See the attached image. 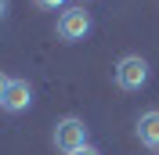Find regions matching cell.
I'll use <instances>...</instances> for the list:
<instances>
[{
  "instance_id": "obj_1",
  "label": "cell",
  "mask_w": 159,
  "mask_h": 155,
  "mask_svg": "<svg viewBox=\"0 0 159 155\" xmlns=\"http://www.w3.org/2000/svg\"><path fill=\"white\" fill-rule=\"evenodd\" d=\"M116 83L119 90H141L148 83V61L141 54H127V58L116 61Z\"/></svg>"
},
{
  "instance_id": "obj_2",
  "label": "cell",
  "mask_w": 159,
  "mask_h": 155,
  "mask_svg": "<svg viewBox=\"0 0 159 155\" xmlns=\"http://www.w3.org/2000/svg\"><path fill=\"white\" fill-rule=\"evenodd\" d=\"M54 148L65 155L80 152V148H87V126H83V119L76 116H65L58 126H54Z\"/></svg>"
},
{
  "instance_id": "obj_3",
  "label": "cell",
  "mask_w": 159,
  "mask_h": 155,
  "mask_svg": "<svg viewBox=\"0 0 159 155\" xmlns=\"http://www.w3.org/2000/svg\"><path fill=\"white\" fill-rule=\"evenodd\" d=\"M90 33V15L83 7H65L58 18V36L65 40V43H76V40H83Z\"/></svg>"
},
{
  "instance_id": "obj_4",
  "label": "cell",
  "mask_w": 159,
  "mask_h": 155,
  "mask_svg": "<svg viewBox=\"0 0 159 155\" xmlns=\"http://www.w3.org/2000/svg\"><path fill=\"white\" fill-rule=\"evenodd\" d=\"M33 105V90L25 79H11L7 94H4V101H0V108H7V112H25V108Z\"/></svg>"
},
{
  "instance_id": "obj_5",
  "label": "cell",
  "mask_w": 159,
  "mask_h": 155,
  "mask_svg": "<svg viewBox=\"0 0 159 155\" xmlns=\"http://www.w3.org/2000/svg\"><path fill=\"white\" fill-rule=\"evenodd\" d=\"M138 137H141V144L159 148V112H156V108L138 119Z\"/></svg>"
},
{
  "instance_id": "obj_6",
  "label": "cell",
  "mask_w": 159,
  "mask_h": 155,
  "mask_svg": "<svg viewBox=\"0 0 159 155\" xmlns=\"http://www.w3.org/2000/svg\"><path fill=\"white\" fill-rule=\"evenodd\" d=\"M40 11H58V7H65V0H33Z\"/></svg>"
},
{
  "instance_id": "obj_7",
  "label": "cell",
  "mask_w": 159,
  "mask_h": 155,
  "mask_svg": "<svg viewBox=\"0 0 159 155\" xmlns=\"http://www.w3.org/2000/svg\"><path fill=\"white\" fill-rule=\"evenodd\" d=\"M7 87H11V79L4 76V72H0V101H4V94H7Z\"/></svg>"
},
{
  "instance_id": "obj_8",
  "label": "cell",
  "mask_w": 159,
  "mask_h": 155,
  "mask_svg": "<svg viewBox=\"0 0 159 155\" xmlns=\"http://www.w3.org/2000/svg\"><path fill=\"white\" fill-rule=\"evenodd\" d=\"M72 155H101V152H98V148H90V144H87V148H80V152H72Z\"/></svg>"
},
{
  "instance_id": "obj_9",
  "label": "cell",
  "mask_w": 159,
  "mask_h": 155,
  "mask_svg": "<svg viewBox=\"0 0 159 155\" xmlns=\"http://www.w3.org/2000/svg\"><path fill=\"white\" fill-rule=\"evenodd\" d=\"M4 11H7V0H0V18H4Z\"/></svg>"
}]
</instances>
